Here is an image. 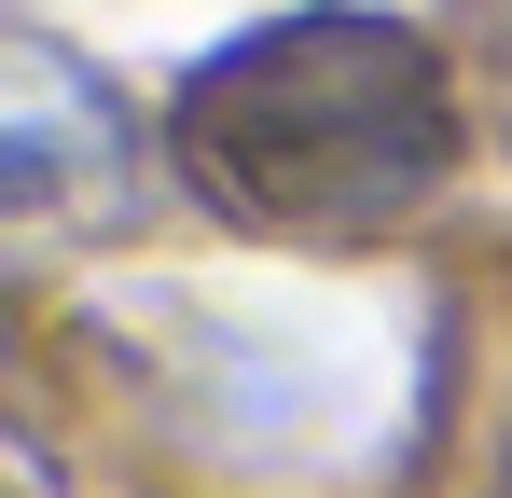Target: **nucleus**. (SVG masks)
Segmentation results:
<instances>
[{"label":"nucleus","mask_w":512,"mask_h":498,"mask_svg":"<svg viewBox=\"0 0 512 498\" xmlns=\"http://www.w3.org/2000/svg\"><path fill=\"white\" fill-rule=\"evenodd\" d=\"M180 180L250 236H388L457 166V70L402 14H263L167 111Z\"/></svg>","instance_id":"obj_1"},{"label":"nucleus","mask_w":512,"mask_h":498,"mask_svg":"<svg viewBox=\"0 0 512 498\" xmlns=\"http://www.w3.org/2000/svg\"><path fill=\"white\" fill-rule=\"evenodd\" d=\"M499 498H512V471H499Z\"/></svg>","instance_id":"obj_4"},{"label":"nucleus","mask_w":512,"mask_h":498,"mask_svg":"<svg viewBox=\"0 0 512 498\" xmlns=\"http://www.w3.org/2000/svg\"><path fill=\"white\" fill-rule=\"evenodd\" d=\"M0 180L28 222H84L125 194V125L84 83V56H56L42 28H14V56H0Z\"/></svg>","instance_id":"obj_2"},{"label":"nucleus","mask_w":512,"mask_h":498,"mask_svg":"<svg viewBox=\"0 0 512 498\" xmlns=\"http://www.w3.org/2000/svg\"><path fill=\"white\" fill-rule=\"evenodd\" d=\"M485 97H499V125H512V0H485Z\"/></svg>","instance_id":"obj_3"}]
</instances>
